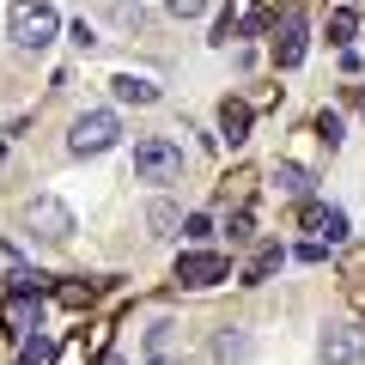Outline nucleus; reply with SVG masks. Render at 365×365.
Returning a JSON list of instances; mask_svg holds the SVG:
<instances>
[{"instance_id":"f8f14e48","label":"nucleus","mask_w":365,"mask_h":365,"mask_svg":"<svg viewBox=\"0 0 365 365\" xmlns=\"http://www.w3.org/2000/svg\"><path fill=\"white\" fill-rule=\"evenodd\" d=\"M274 182H280V195H292V201L311 195V170L304 165H274Z\"/></svg>"},{"instance_id":"9b49d317","label":"nucleus","mask_w":365,"mask_h":365,"mask_svg":"<svg viewBox=\"0 0 365 365\" xmlns=\"http://www.w3.org/2000/svg\"><path fill=\"white\" fill-rule=\"evenodd\" d=\"M220 128H225V140H244V134H250V104H237V98H225V104H220Z\"/></svg>"},{"instance_id":"f3484780","label":"nucleus","mask_w":365,"mask_h":365,"mask_svg":"<svg viewBox=\"0 0 365 365\" xmlns=\"http://www.w3.org/2000/svg\"><path fill=\"white\" fill-rule=\"evenodd\" d=\"M43 359H49V341H43V335H31L25 347H19V365H43Z\"/></svg>"},{"instance_id":"20e7f679","label":"nucleus","mask_w":365,"mask_h":365,"mask_svg":"<svg viewBox=\"0 0 365 365\" xmlns=\"http://www.w3.org/2000/svg\"><path fill=\"white\" fill-rule=\"evenodd\" d=\"M317 353H323V365H359L365 359V335L353 323H329L323 341H317Z\"/></svg>"},{"instance_id":"ddd939ff","label":"nucleus","mask_w":365,"mask_h":365,"mask_svg":"<svg viewBox=\"0 0 365 365\" xmlns=\"http://www.w3.org/2000/svg\"><path fill=\"white\" fill-rule=\"evenodd\" d=\"M146 225H153V237H177V225H182V213L170 207V201H153V213H146Z\"/></svg>"},{"instance_id":"a211bd4d","label":"nucleus","mask_w":365,"mask_h":365,"mask_svg":"<svg viewBox=\"0 0 365 365\" xmlns=\"http://www.w3.org/2000/svg\"><path fill=\"white\" fill-rule=\"evenodd\" d=\"M317 134H323V140L335 146V140H341V116H317Z\"/></svg>"},{"instance_id":"39448f33","label":"nucleus","mask_w":365,"mask_h":365,"mask_svg":"<svg viewBox=\"0 0 365 365\" xmlns=\"http://www.w3.org/2000/svg\"><path fill=\"white\" fill-rule=\"evenodd\" d=\"M31 232H37L43 244H67V237H73V213H67V201H55V195L31 201Z\"/></svg>"},{"instance_id":"4468645a","label":"nucleus","mask_w":365,"mask_h":365,"mask_svg":"<svg viewBox=\"0 0 365 365\" xmlns=\"http://www.w3.org/2000/svg\"><path fill=\"white\" fill-rule=\"evenodd\" d=\"M274 268H280V250H262V256L250 262V274H244V280H250V287H256V280H268Z\"/></svg>"},{"instance_id":"423d86ee","label":"nucleus","mask_w":365,"mask_h":365,"mask_svg":"<svg viewBox=\"0 0 365 365\" xmlns=\"http://www.w3.org/2000/svg\"><path fill=\"white\" fill-rule=\"evenodd\" d=\"M232 274V262L213 256V250H189V256H177V280L182 287H213V280H225Z\"/></svg>"},{"instance_id":"f257e3e1","label":"nucleus","mask_w":365,"mask_h":365,"mask_svg":"<svg viewBox=\"0 0 365 365\" xmlns=\"http://www.w3.org/2000/svg\"><path fill=\"white\" fill-rule=\"evenodd\" d=\"M6 37L25 55H37V49H49V43L61 37V13H55L49 0H13V6H6Z\"/></svg>"},{"instance_id":"6e6552de","label":"nucleus","mask_w":365,"mask_h":365,"mask_svg":"<svg viewBox=\"0 0 365 365\" xmlns=\"http://www.w3.org/2000/svg\"><path fill=\"white\" fill-rule=\"evenodd\" d=\"M274 55H280V67H299V61H304V25H299V19H287V25H280Z\"/></svg>"},{"instance_id":"0eeeda50","label":"nucleus","mask_w":365,"mask_h":365,"mask_svg":"<svg viewBox=\"0 0 365 365\" xmlns=\"http://www.w3.org/2000/svg\"><path fill=\"white\" fill-rule=\"evenodd\" d=\"M304 225L317 232V244H347V213L341 207H304Z\"/></svg>"},{"instance_id":"9d476101","label":"nucleus","mask_w":365,"mask_h":365,"mask_svg":"<svg viewBox=\"0 0 365 365\" xmlns=\"http://www.w3.org/2000/svg\"><path fill=\"white\" fill-rule=\"evenodd\" d=\"M110 91H116L122 104H158V86H153V79H134V73H116Z\"/></svg>"},{"instance_id":"2eb2a0df","label":"nucleus","mask_w":365,"mask_h":365,"mask_svg":"<svg viewBox=\"0 0 365 365\" xmlns=\"http://www.w3.org/2000/svg\"><path fill=\"white\" fill-rule=\"evenodd\" d=\"M213 353H220V359H244V353H250V335H220V341H213Z\"/></svg>"},{"instance_id":"1a4fd4ad","label":"nucleus","mask_w":365,"mask_h":365,"mask_svg":"<svg viewBox=\"0 0 365 365\" xmlns=\"http://www.w3.org/2000/svg\"><path fill=\"white\" fill-rule=\"evenodd\" d=\"M6 329H13V335H31V329H37V299H31V287H19V299L6 304Z\"/></svg>"},{"instance_id":"f03ea898","label":"nucleus","mask_w":365,"mask_h":365,"mask_svg":"<svg viewBox=\"0 0 365 365\" xmlns=\"http://www.w3.org/2000/svg\"><path fill=\"white\" fill-rule=\"evenodd\" d=\"M116 140H122V122L110 116V110H86V116L67 128V153L73 158H98V153H110Z\"/></svg>"},{"instance_id":"dca6fc26","label":"nucleus","mask_w":365,"mask_h":365,"mask_svg":"<svg viewBox=\"0 0 365 365\" xmlns=\"http://www.w3.org/2000/svg\"><path fill=\"white\" fill-rule=\"evenodd\" d=\"M353 31H359V19H353V13H335V19H329V43H347Z\"/></svg>"},{"instance_id":"7ed1b4c3","label":"nucleus","mask_w":365,"mask_h":365,"mask_svg":"<svg viewBox=\"0 0 365 365\" xmlns=\"http://www.w3.org/2000/svg\"><path fill=\"white\" fill-rule=\"evenodd\" d=\"M134 177H140V182H177L182 177V146L165 140V134L140 140V146H134Z\"/></svg>"},{"instance_id":"6ab92c4d","label":"nucleus","mask_w":365,"mask_h":365,"mask_svg":"<svg viewBox=\"0 0 365 365\" xmlns=\"http://www.w3.org/2000/svg\"><path fill=\"white\" fill-rule=\"evenodd\" d=\"M165 6H170V13H177V19H195L201 6H207V0H165Z\"/></svg>"}]
</instances>
